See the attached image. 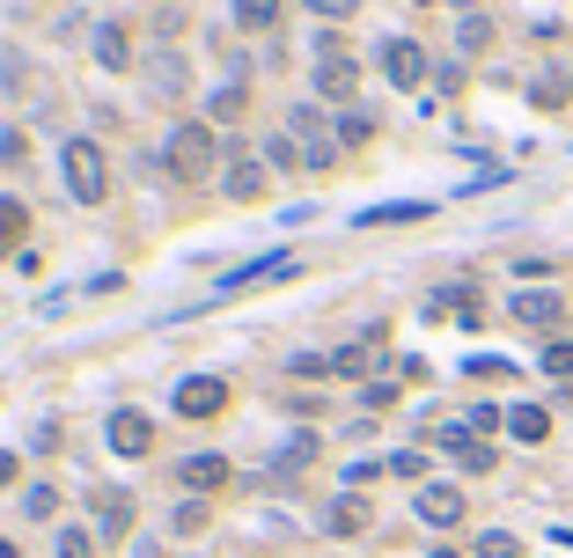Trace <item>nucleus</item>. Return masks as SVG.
<instances>
[{
	"instance_id": "nucleus-32",
	"label": "nucleus",
	"mask_w": 573,
	"mask_h": 558,
	"mask_svg": "<svg viewBox=\"0 0 573 558\" xmlns=\"http://www.w3.org/2000/svg\"><path fill=\"white\" fill-rule=\"evenodd\" d=\"M545 375H573V345H545Z\"/></svg>"
},
{
	"instance_id": "nucleus-16",
	"label": "nucleus",
	"mask_w": 573,
	"mask_h": 558,
	"mask_svg": "<svg viewBox=\"0 0 573 558\" xmlns=\"http://www.w3.org/2000/svg\"><path fill=\"white\" fill-rule=\"evenodd\" d=\"M96 522H103V536H125V529H133V500L103 486V492H96Z\"/></svg>"
},
{
	"instance_id": "nucleus-35",
	"label": "nucleus",
	"mask_w": 573,
	"mask_h": 558,
	"mask_svg": "<svg viewBox=\"0 0 573 558\" xmlns=\"http://www.w3.org/2000/svg\"><path fill=\"white\" fill-rule=\"evenodd\" d=\"M0 558H23V551H15V544H0Z\"/></svg>"
},
{
	"instance_id": "nucleus-4",
	"label": "nucleus",
	"mask_w": 573,
	"mask_h": 558,
	"mask_svg": "<svg viewBox=\"0 0 573 558\" xmlns=\"http://www.w3.org/2000/svg\"><path fill=\"white\" fill-rule=\"evenodd\" d=\"M176 412L184 419H221L228 412V383H214V375H184V383H176Z\"/></svg>"
},
{
	"instance_id": "nucleus-10",
	"label": "nucleus",
	"mask_w": 573,
	"mask_h": 558,
	"mask_svg": "<svg viewBox=\"0 0 573 558\" xmlns=\"http://www.w3.org/2000/svg\"><path fill=\"white\" fill-rule=\"evenodd\" d=\"M420 522L426 529H456V522H463V492L456 486H426L420 492Z\"/></svg>"
},
{
	"instance_id": "nucleus-3",
	"label": "nucleus",
	"mask_w": 573,
	"mask_h": 558,
	"mask_svg": "<svg viewBox=\"0 0 573 558\" xmlns=\"http://www.w3.org/2000/svg\"><path fill=\"white\" fill-rule=\"evenodd\" d=\"M324 111H317V103H295V111H287V140L301 147V162H309V170H331V162H339V133H324Z\"/></svg>"
},
{
	"instance_id": "nucleus-31",
	"label": "nucleus",
	"mask_w": 573,
	"mask_h": 558,
	"mask_svg": "<svg viewBox=\"0 0 573 558\" xmlns=\"http://www.w3.org/2000/svg\"><path fill=\"white\" fill-rule=\"evenodd\" d=\"M485 37H493V23H485V15H463V52H478Z\"/></svg>"
},
{
	"instance_id": "nucleus-1",
	"label": "nucleus",
	"mask_w": 573,
	"mask_h": 558,
	"mask_svg": "<svg viewBox=\"0 0 573 558\" xmlns=\"http://www.w3.org/2000/svg\"><path fill=\"white\" fill-rule=\"evenodd\" d=\"M162 170H170L176 184H206V176L221 170V140H214V125H206V118L176 125L170 147H162Z\"/></svg>"
},
{
	"instance_id": "nucleus-27",
	"label": "nucleus",
	"mask_w": 573,
	"mask_h": 558,
	"mask_svg": "<svg viewBox=\"0 0 573 558\" xmlns=\"http://www.w3.org/2000/svg\"><path fill=\"white\" fill-rule=\"evenodd\" d=\"M265 155H273L279 170H295V162H301V147H295V140H287V133H273V140H265Z\"/></svg>"
},
{
	"instance_id": "nucleus-34",
	"label": "nucleus",
	"mask_w": 573,
	"mask_h": 558,
	"mask_svg": "<svg viewBox=\"0 0 573 558\" xmlns=\"http://www.w3.org/2000/svg\"><path fill=\"white\" fill-rule=\"evenodd\" d=\"M8 478H15V456H8V448H0V486H8Z\"/></svg>"
},
{
	"instance_id": "nucleus-9",
	"label": "nucleus",
	"mask_w": 573,
	"mask_h": 558,
	"mask_svg": "<svg viewBox=\"0 0 573 558\" xmlns=\"http://www.w3.org/2000/svg\"><path fill=\"white\" fill-rule=\"evenodd\" d=\"M111 448H118V456H148L154 448L148 412H111Z\"/></svg>"
},
{
	"instance_id": "nucleus-13",
	"label": "nucleus",
	"mask_w": 573,
	"mask_h": 558,
	"mask_svg": "<svg viewBox=\"0 0 573 558\" xmlns=\"http://www.w3.org/2000/svg\"><path fill=\"white\" fill-rule=\"evenodd\" d=\"M559 316H566L559 294H515V323H529V331H551Z\"/></svg>"
},
{
	"instance_id": "nucleus-5",
	"label": "nucleus",
	"mask_w": 573,
	"mask_h": 558,
	"mask_svg": "<svg viewBox=\"0 0 573 558\" xmlns=\"http://www.w3.org/2000/svg\"><path fill=\"white\" fill-rule=\"evenodd\" d=\"M221 192H228V198H265V162H257L250 147H228V162H221Z\"/></svg>"
},
{
	"instance_id": "nucleus-26",
	"label": "nucleus",
	"mask_w": 573,
	"mask_h": 558,
	"mask_svg": "<svg viewBox=\"0 0 573 558\" xmlns=\"http://www.w3.org/2000/svg\"><path fill=\"white\" fill-rule=\"evenodd\" d=\"M59 558H96V544H89V529H59Z\"/></svg>"
},
{
	"instance_id": "nucleus-30",
	"label": "nucleus",
	"mask_w": 573,
	"mask_h": 558,
	"mask_svg": "<svg viewBox=\"0 0 573 558\" xmlns=\"http://www.w3.org/2000/svg\"><path fill=\"white\" fill-rule=\"evenodd\" d=\"M529 96H537V103H566V73H545V81H537Z\"/></svg>"
},
{
	"instance_id": "nucleus-36",
	"label": "nucleus",
	"mask_w": 573,
	"mask_h": 558,
	"mask_svg": "<svg viewBox=\"0 0 573 558\" xmlns=\"http://www.w3.org/2000/svg\"><path fill=\"white\" fill-rule=\"evenodd\" d=\"M420 8H434V0H420Z\"/></svg>"
},
{
	"instance_id": "nucleus-17",
	"label": "nucleus",
	"mask_w": 573,
	"mask_h": 558,
	"mask_svg": "<svg viewBox=\"0 0 573 558\" xmlns=\"http://www.w3.org/2000/svg\"><path fill=\"white\" fill-rule=\"evenodd\" d=\"M507 426H515L523 441H545V434H551V412H545V405H515V412H507Z\"/></svg>"
},
{
	"instance_id": "nucleus-14",
	"label": "nucleus",
	"mask_w": 573,
	"mask_h": 558,
	"mask_svg": "<svg viewBox=\"0 0 573 558\" xmlns=\"http://www.w3.org/2000/svg\"><path fill=\"white\" fill-rule=\"evenodd\" d=\"M148 96H162V103H176V96H184V59H176V52L148 59Z\"/></svg>"
},
{
	"instance_id": "nucleus-21",
	"label": "nucleus",
	"mask_w": 573,
	"mask_h": 558,
	"mask_svg": "<svg viewBox=\"0 0 573 558\" xmlns=\"http://www.w3.org/2000/svg\"><path fill=\"white\" fill-rule=\"evenodd\" d=\"M360 522H368V508H360V500H339V508H331V536H353Z\"/></svg>"
},
{
	"instance_id": "nucleus-15",
	"label": "nucleus",
	"mask_w": 573,
	"mask_h": 558,
	"mask_svg": "<svg viewBox=\"0 0 573 558\" xmlns=\"http://www.w3.org/2000/svg\"><path fill=\"white\" fill-rule=\"evenodd\" d=\"M30 236V206L15 192H0V258H15V243Z\"/></svg>"
},
{
	"instance_id": "nucleus-12",
	"label": "nucleus",
	"mask_w": 573,
	"mask_h": 558,
	"mask_svg": "<svg viewBox=\"0 0 573 558\" xmlns=\"http://www.w3.org/2000/svg\"><path fill=\"white\" fill-rule=\"evenodd\" d=\"M353 89H360V67H353V59H324V67H317V96L324 103H346Z\"/></svg>"
},
{
	"instance_id": "nucleus-29",
	"label": "nucleus",
	"mask_w": 573,
	"mask_h": 558,
	"mask_svg": "<svg viewBox=\"0 0 573 558\" xmlns=\"http://www.w3.org/2000/svg\"><path fill=\"white\" fill-rule=\"evenodd\" d=\"M500 419H507V412H493V405H471V412H463V426H471V434H493Z\"/></svg>"
},
{
	"instance_id": "nucleus-7",
	"label": "nucleus",
	"mask_w": 573,
	"mask_h": 558,
	"mask_svg": "<svg viewBox=\"0 0 573 558\" xmlns=\"http://www.w3.org/2000/svg\"><path fill=\"white\" fill-rule=\"evenodd\" d=\"M295 272V250H273V258H250V265H236L221 280V294H243V287H265V280H287Z\"/></svg>"
},
{
	"instance_id": "nucleus-8",
	"label": "nucleus",
	"mask_w": 573,
	"mask_h": 558,
	"mask_svg": "<svg viewBox=\"0 0 573 558\" xmlns=\"http://www.w3.org/2000/svg\"><path fill=\"white\" fill-rule=\"evenodd\" d=\"M176 486H184V500H192V492H221L228 486V456H184L176 463Z\"/></svg>"
},
{
	"instance_id": "nucleus-20",
	"label": "nucleus",
	"mask_w": 573,
	"mask_h": 558,
	"mask_svg": "<svg viewBox=\"0 0 573 558\" xmlns=\"http://www.w3.org/2000/svg\"><path fill=\"white\" fill-rule=\"evenodd\" d=\"M23 514H30V522H51V514H59V492H51V486H30V492H23Z\"/></svg>"
},
{
	"instance_id": "nucleus-22",
	"label": "nucleus",
	"mask_w": 573,
	"mask_h": 558,
	"mask_svg": "<svg viewBox=\"0 0 573 558\" xmlns=\"http://www.w3.org/2000/svg\"><path fill=\"white\" fill-rule=\"evenodd\" d=\"M309 15H324V23H353L360 15V0H301Z\"/></svg>"
},
{
	"instance_id": "nucleus-2",
	"label": "nucleus",
	"mask_w": 573,
	"mask_h": 558,
	"mask_svg": "<svg viewBox=\"0 0 573 558\" xmlns=\"http://www.w3.org/2000/svg\"><path fill=\"white\" fill-rule=\"evenodd\" d=\"M59 176H67V198H75V206H103V198H111V162H103L96 140L59 147Z\"/></svg>"
},
{
	"instance_id": "nucleus-6",
	"label": "nucleus",
	"mask_w": 573,
	"mask_h": 558,
	"mask_svg": "<svg viewBox=\"0 0 573 558\" xmlns=\"http://www.w3.org/2000/svg\"><path fill=\"white\" fill-rule=\"evenodd\" d=\"M382 73L398 81V89H420L426 81V52L412 37H382Z\"/></svg>"
},
{
	"instance_id": "nucleus-33",
	"label": "nucleus",
	"mask_w": 573,
	"mask_h": 558,
	"mask_svg": "<svg viewBox=\"0 0 573 558\" xmlns=\"http://www.w3.org/2000/svg\"><path fill=\"white\" fill-rule=\"evenodd\" d=\"M23 155H30L23 133H0V162H15V170H23Z\"/></svg>"
},
{
	"instance_id": "nucleus-24",
	"label": "nucleus",
	"mask_w": 573,
	"mask_h": 558,
	"mask_svg": "<svg viewBox=\"0 0 573 558\" xmlns=\"http://www.w3.org/2000/svg\"><path fill=\"white\" fill-rule=\"evenodd\" d=\"M331 367H339V375H368V367H375V345H346Z\"/></svg>"
},
{
	"instance_id": "nucleus-19",
	"label": "nucleus",
	"mask_w": 573,
	"mask_h": 558,
	"mask_svg": "<svg viewBox=\"0 0 573 558\" xmlns=\"http://www.w3.org/2000/svg\"><path fill=\"white\" fill-rule=\"evenodd\" d=\"M236 23H243V30H273L279 23V0H236Z\"/></svg>"
},
{
	"instance_id": "nucleus-25",
	"label": "nucleus",
	"mask_w": 573,
	"mask_h": 558,
	"mask_svg": "<svg viewBox=\"0 0 573 558\" xmlns=\"http://www.w3.org/2000/svg\"><path fill=\"white\" fill-rule=\"evenodd\" d=\"M243 103H250V89H243V81H228L221 96H214V118H236V111H243Z\"/></svg>"
},
{
	"instance_id": "nucleus-11",
	"label": "nucleus",
	"mask_w": 573,
	"mask_h": 558,
	"mask_svg": "<svg viewBox=\"0 0 573 558\" xmlns=\"http://www.w3.org/2000/svg\"><path fill=\"white\" fill-rule=\"evenodd\" d=\"M96 67L133 73V30H125V23H103V30H96Z\"/></svg>"
},
{
	"instance_id": "nucleus-23",
	"label": "nucleus",
	"mask_w": 573,
	"mask_h": 558,
	"mask_svg": "<svg viewBox=\"0 0 573 558\" xmlns=\"http://www.w3.org/2000/svg\"><path fill=\"white\" fill-rule=\"evenodd\" d=\"M426 206H368V214H360V228H390V220H420Z\"/></svg>"
},
{
	"instance_id": "nucleus-28",
	"label": "nucleus",
	"mask_w": 573,
	"mask_h": 558,
	"mask_svg": "<svg viewBox=\"0 0 573 558\" xmlns=\"http://www.w3.org/2000/svg\"><path fill=\"white\" fill-rule=\"evenodd\" d=\"M206 529V508L199 500H184V508H176V536H199Z\"/></svg>"
},
{
	"instance_id": "nucleus-18",
	"label": "nucleus",
	"mask_w": 573,
	"mask_h": 558,
	"mask_svg": "<svg viewBox=\"0 0 573 558\" xmlns=\"http://www.w3.org/2000/svg\"><path fill=\"white\" fill-rule=\"evenodd\" d=\"M331 125H339V147H368V140H375V118H368V111H346V118H331Z\"/></svg>"
}]
</instances>
